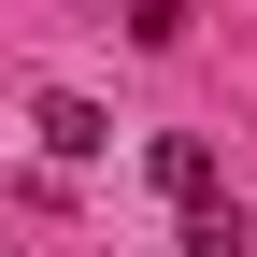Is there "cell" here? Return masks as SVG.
<instances>
[{
	"label": "cell",
	"mask_w": 257,
	"mask_h": 257,
	"mask_svg": "<svg viewBox=\"0 0 257 257\" xmlns=\"http://www.w3.org/2000/svg\"><path fill=\"white\" fill-rule=\"evenodd\" d=\"M29 128H43V157H100V143H114V114L86 100V86H43V114H29Z\"/></svg>",
	"instance_id": "cell-1"
},
{
	"label": "cell",
	"mask_w": 257,
	"mask_h": 257,
	"mask_svg": "<svg viewBox=\"0 0 257 257\" xmlns=\"http://www.w3.org/2000/svg\"><path fill=\"white\" fill-rule=\"evenodd\" d=\"M157 186H172L186 214H214V143H186V128H172V143H157Z\"/></svg>",
	"instance_id": "cell-2"
},
{
	"label": "cell",
	"mask_w": 257,
	"mask_h": 257,
	"mask_svg": "<svg viewBox=\"0 0 257 257\" xmlns=\"http://www.w3.org/2000/svg\"><path fill=\"white\" fill-rule=\"evenodd\" d=\"M186 257H257V229L243 214H186Z\"/></svg>",
	"instance_id": "cell-3"
}]
</instances>
